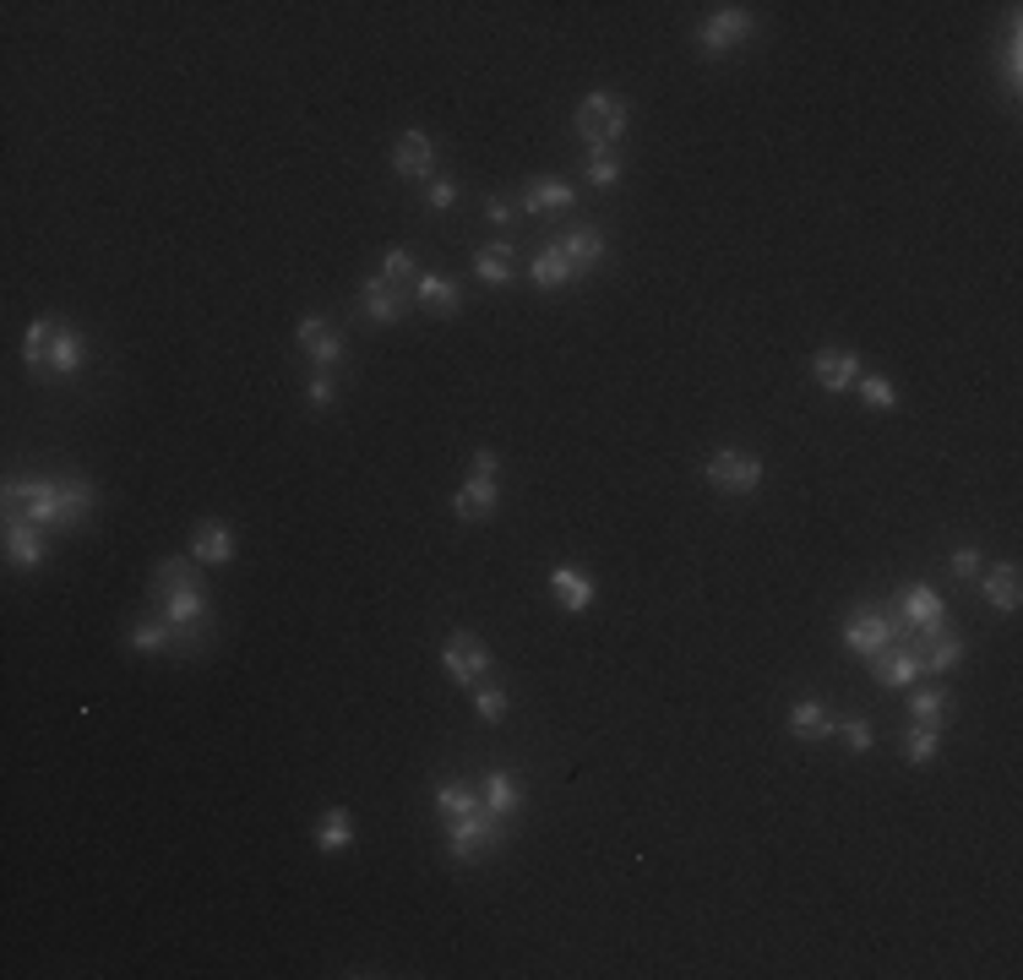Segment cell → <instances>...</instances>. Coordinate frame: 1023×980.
<instances>
[{
	"label": "cell",
	"mask_w": 1023,
	"mask_h": 980,
	"mask_svg": "<svg viewBox=\"0 0 1023 980\" xmlns=\"http://www.w3.org/2000/svg\"><path fill=\"white\" fill-rule=\"evenodd\" d=\"M202 567L186 556H164L153 572V599L158 616L175 627V653H202L207 643V594H202Z\"/></svg>",
	"instance_id": "6da1fadb"
},
{
	"label": "cell",
	"mask_w": 1023,
	"mask_h": 980,
	"mask_svg": "<svg viewBox=\"0 0 1023 980\" xmlns=\"http://www.w3.org/2000/svg\"><path fill=\"white\" fill-rule=\"evenodd\" d=\"M87 513H93V485L87 479H11L6 485V523L71 528Z\"/></svg>",
	"instance_id": "7a4b0ae2"
},
{
	"label": "cell",
	"mask_w": 1023,
	"mask_h": 980,
	"mask_svg": "<svg viewBox=\"0 0 1023 980\" xmlns=\"http://www.w3.org/2000/svg\"><path fill=\"white\" fill-rule=\"evenodd\" d=\"M898 638H903L898 605H866V610H855V616L844 621V649L860 653V659L882 653L888 643H898Z\"/></svg>",
	"instance_id": "3957f363"
},
{
	"label": "cell",
	"mask_w": 1023,
	"mask_h": 980,
	"mask_svg": "<svg viewBox=\"0 0 1023 980\" xmlns=\"http://www.w3.org/2000/svg\"><path fill=\"white\" fill-rule=\"evenodd\" d=\"M893 605H898V621H903V643L926 649V638H937V632H942L948 605H942V594H937L931 584H909Z\"/></svg>",
	"instance_id": "277c9868"
},
{
	"label": "cell",
	"mask_w": 1023,
	"mask_h": 980,
	"mask_svg": "<svg viewBox=\"0 0 1023 980\" xmlns=\"http://www.w3.org/2000/svg\"><path fill=\"white\" fill-rule=\"evenodd\" d=\"M577 136L593 142V153H604L610 142L627 136V104H621L616 93H588V99L577 104Z\"/></svg>",
	"instance_id": "5b68a950"
},
{
	"label": "cell",
	"mask_w": 1023,
	"mask_h": 980,
	"mask_svg": "<svg viewBox=\"0 0 1023 980\" xmlns=\"http://www.w3.org/2000/svg\"><path fill=\"white\" fill-rule=\"evenodd\" d=\"M502 839H507V823H496L485 806L468 812V817H457V823H447V855L452 860H485L490 849H502Z\"/></svg>",
	"instance_id": "8992f818"
},
{
	"label": "cell",
	"mask_w": 1023,
	"mask_h": 980,
	"mask_svg": "<svg viewBox=\"0 0 1023 980\" xmlns=\"http://www.w3.org/2000/svg\"><path fill=\"white\" fill-rule=\"evenodd\" d=\"M707 485L724 496H752L763 485V457L741 453V447H719L707 457Z\"/></svg>",
	"instance_id": "52a82bcc"
},
{
	"label": "cell",
	"mask_w": 1023,
	"mask_h": 980,
	"mask_svg": "<svg viewBox=\"0 0 1023 980\" xmlns=\"http://www.w3.org/2000/svg\"><path fill=\"white\" fill-rule=\"evenodd\" d=\"M746 39H752V11L746 6H719V11H707V22L698 28V50L703 55H730Z\"/></svg>",
	"instance_id": "ba28073f"
},
{
	"label": "cell",
	"mask_w": 1023,
	"mask_h": 980,
	"mask_svg": "<svg viewBox=\"0 0 1023 980\" xmlns=\"http://www.w3.org/2000/svg\"><path fill=\"white\" fill-rule=\"evenodd\" d=\"M442 664H447V681H457V687H479V681L490 675V649H485L479 638H468V632H452L447 643H442Z\"/></svg>",
	"instance_id": "9c48e42d"
},
{
	"label": "cell",
	"mask_w": 1023,
	"mask_h": 980,
	"mask_svg": "<svg viewBox=\"0 0 1023 980\" xmlns=\"http://www.w3.org/2000/svg\"><path fill=\"white\" fill-rule=\"evenodd\" d=\"M392 169L409 175V180H431V175H436V142H431L425 131H403V136L392 142Z\"/></svg>",
	"instance_id": "30bf717a"
},
{
	"label": "cell",
	"mask_w": 1023,
	"mask_h": 980,
	"mask_svg": "<svg viewBox=\"0 0 1023 980\" xmlns=\"http://www.w3.org/2000/svg\"><path fill=\"white\" fill-rule=\"evenodd\" d=\"M926 664H920V649L914 643H888L882 653H871V675L882 681V687H914V675H920Z\"/></svg>",
	"instance_id": "8fae6325"
},
{
	"label": "cell",
	"mask_w": 1023,
	"mask_h": 980,
	"mask_svg": "<svg viewBox=\"0 0 1023 980\" xmlns=\"http://www.w3.org/2000/svg\"><path fill=\"white\" fill-rule=\"evenodd\" d=\"M192 561H196V567H229V561H235V539H229V523H218V518L196 523V534H192Z\"/></svg>",
	"instance_id": "7c38bea8"
},
{
	"label": "cell",
	"mask_w": 1023,
	"mask_h": 980,
	"mask_svg": "<svg viewBox=\"0 0 1023 980\" xmlns=\"http://www.w3.org/2000/svg\"><path fill=\"white\" fill-rule=\"evenodd\" d=\"M6 561H11V567H28V572H39V567L50 561V545H44V534H39L33 523H6Z\"/></svg>",
	"instance_id": "4fadbf2b"
},
{
	"label": "cell",
	"mask_w": 1023,
	"mask_h": 980,
	"mask_svg": "<svg viewBox=\"0 0 1023 980\" xmlns=\"http://www.w3.org/2000/svg\"><path fill=\"white\" fill-rule=\"evenodd\" d=\"M812 376H817L828 392H849L860 382V354H849V349H817Z\"/></svg>",
	"instance_id": "5bb4252c"
},
{
	"label": "cell",
	"mask_w": 1023,
	"mask_h": 980,
	"mask_svg": "<svg viewBox=\"0 0 1023 980\" xmlns=\"http://www.w3.org/2000/svg\"><path fill=\"white\" fill-rule=\"evenodd\" d=\"M479 806H485L496 823L517 817V806H523V784H517V774H507V768L485 774V784H479Z\"/></svg>",
	"instance_id": "9a60e30c"
},
{
	"label": "cell",
	"mask_w": 1023,
	"mask_h": 980,
	"mask_svg": "<svg viewBox=\"0 0 1023 980\" xmlns=\"http://www.w3.org/2000/svg\"><path fill=\"white\" fill-rule=\"evenodd\" d=\"M365 317H371V322H382V327H397L403 317H409V295L376 272V278L365 283Z\"/></svg>",
	"instance_id": "2e32d148"
},
{
	"label": "cell",
	"mask_w": 1023,
	"mask_h": 980,
	"mask_svg": "<svg viewBox=\"0 0 1023 980\" xmlns=\"http://www.w3.org/2000/svg\"><path fill=\"white\" fill-rule=\"evenodd\" d=\"M550 594H556V605L561 610H572V616H582L588 605H593V578L582 572V567H550Z\"/></svg>",
	"instance_id": "e0dca14e"
},
{
	"label": "cell",
	"mask_w": 1023,
	"mask_h": 980,
	"mask_svg": "<svg viewBox=\"0 0 1023 980\" xmlns=\"http://www.w3.org/2000/svg\"><path fill=\"white\" fill-rule=\"evenodd\" d=\"M496 502H502L496 479L468 474V479H463V491L452 496V513H457V518H468V523H479V518H490V513H496Z\"/></svg>",
	"instance_id": "ac0fdd59"
},
{
	"label": "cell",
	"mask_w": 1023,
	"mask_h": 980,
	"mask_svg": "<svg viewBox=\"0 0 1023 980\" xmlns=\"http://www.w3.org/2000/svg\"><path fill=\"white\" fill-rule=\"evenodd\" d=\"M294 338H300V349L311 354V365H321V371L343 360V332H332V327L321 322V317H306Z\"/></svg>",
	"instance_id": "d6986e66"
},
{
	"label": "cell",
	"mask_w": 1023,
	"mask_h": 980,
	"mask_svg": "<svg viewBox=\"0 0 1023 980\" xmlns=\"http://www.w3.org/2000/svg\"><path fill=\"white\" fill-rule=\"evenodd\" d=\"M82 365H87V338H82V332H71V327H61V332H55V343H50V365H44V382L76 376Z\"/></svg>",
	"instance_id": "ffe728a7"
},
{
	"label": "cell",
	"mask_w": 1023,
	"mask_h": 980,
	"mask_svg": "<svg viewBox=\"0 0 1023 980\" xmlns=\"http://www.w3.org/2000/svg\"><path fill=\"white\" fill-rule=\"evenodd\" d=\"M572 202H577V192L567 180H556V175H539V180H528V192H523V207H528V213H567Z\"/></svg>",
	"instance_id": "44dd1931"
},
{
	"label": "cell",
	"mask_w": 1023,
	"mask_h": 980,
	"mask_svg": "<svg viewBox=\"0 0 1023 980\" xmlns=\"http://www.w3.org/2000/svg\"><path fill=\"white\" fill-rule=\"evenodd\" d=\"M572 278H577V267L567 261L561 246H556V251H539V257L528 261V283H534V289H567Z\"/></svg>",
	"instance_id": "7402d4cb"
},
{
	"label": "cell",
	"mask_w": 1023,
	"mask_h": 980,
	"mask_svg": "<svg viewBox=\"0 0 1023 980\" xmlns=\"http://www.w3.org/2000/svg\"><path fill=\"white\" fill-rule=\"evenodd\" d=\"M317 849L321 855H343V849H354V817H349V806H332V812L317 823Z\"/></svg>",
	"instance_id": "603a6c76"
},
{
	"label": "cell",
	"mask_w": 1023,
	"mask_h": 980,
	"mask_svg": "<svg viewBox=\"0 0 1023 980\" xmlns=\"http://www.w3.org/2000/svg\"><path fill=\"white\" fill-rule=\"evenodd\" d=\"M980 578H985V599L996 605V610H1019V567L1013 561H996V567H980Z\"/></svg>",
	"instance_id": "cb8c5ba5"
},
{
	"label": "cell",
	"mask_w": 1023,
	"mask_h": 980,
	"mask_svg": "<svg viewBox=\"0 0 1023 980\" xmlns=\"http://www.w3.org/2000/svg\"><path fill=\"white\" fill-rule=\"evenodd\" d=\"M420 306H425V311H436V317H457L463 289H457L452 278H442V272H425V278H420Z\"/></svg>",
	"instance_id": "d4e9b609"
},
{
	"label": "cell",
	"mask_w": 1023,
	"mask_h": 980,
	"mask_svg": "<svg viewBox=\"0 0 1023 980\" xmlns=\"http://www.w3.org/2000/svg\"><path fill=\"white\" fill-rule=\"evenodd\" d=\"M474 278H479L485 289H502V283H512V246H507V240H496V246H479V257H474Z\"/></svg>",
	"instance_id": "484cf974"
},
{
	"label": "cell",
	"mask_w": 1023,
	"mask_h": 980,
	"mask_svg": "<svg viewBox=\"0 0 1023 980\" xmlns=\"http://www.w3.org/2000/svg\"><path fill=\"white\" fill-rule=\"evenodd\" d=\"M561 251H567V261H572L577 272H582V267H599V261H604V235H599V229H567Z\"/></svg>",
	"instance_id": "4316f807"
},
{
	"label": "cell",
	"mask_w": 1023,
	"mask_h": 980,
	"mask_svg": "<svg viewBox=\"0 0 1023 980\" xmlns=\"http://www.w3.org/2000/svg\"><path fill=\"white\" fill-rule=\"evenodd\" d=\"M436 812L447 817V823H457V817H468V812H479V790L463 780H447L442 790H436Z\"/></svg>",
	"instance_id": "83f0119b"
},
{
	"label": "cell",
	"mask_w": 1023,
	"mask_h": 980,
	"mask_svg": "<svg viewBox=\"0 0 1023 980\" xmlns=\"http://www.w3.org/2000/svg\"><path fill=\"white\" fill-rule=\"evenodd\" d=\"M959 659H963V638L959 632H937V638H926V649H920V664L926 670H959Z\"/></svg>",
	"instance_id": "f1b7e54d"
},
{
	"label": "cell",
	"mask_w": 1023,
	"mask_h": 980,
	"mask_svg": "<svg viewBox=\"0 0 1023 980\" xmlns=\"http://www.w3.org/2000/svg\"><path fill=\"white\" fill-rule=\"evenodd\" d=\"M131 649L136 653H175V627H169L164 616L136 621V627H131Z\"/></svg>",
	"instance_id": "f546056e"
},
{
	"label": "cell",
	"mask_w": 1023,
	"mask_h": 980,
	"mask_svg": "<svg viewBox=\"0 0 1023 980\" xmlns=\"http://www.w3.org/2000/svg\"><path fill=\"white\" fill-rule=\"evenodd\" d=\"M909 714H914V724H931V730H948V719H953V698L948 692H914L909 698Z\"/></svg>",
	"instance_id": "4dcf8cb0"
},
{
	"label": "cell",
	"mask_w": 1023,
	"mask_h": 980,
	"mask_svg": "<svg viewBox=\"0 0 1023 980\" xmlns=\"http://www.w3.org/2000/svg\"><path fill=\"white\" fill-rule=\"evenodd\" d=\"M55 332L61 327L55 322H33L28 327V338H22V360H28V371L44 382V365H50V343H55Z\"/></svg>",
	"instance_id": "1f68e13d"
},
{
	"label": "cell",
	"mask_w": 1023,
	"mask_h": 980,
	"mask_svg": "<svg viewBox=\"0 0 1023 980\" xmlns=\"http://www.w3.org/2000/svg\"><path fill=\"white\" fill-rule=\"evenodd\" d=\"M937 746H942V730H931V724H914V730L903 735V763L926 768V763H937Z\"/></svg>",
	"instance_id": "d6a6232c"
},
{
	"label": "cell",
	"mask_w": 1023,
	"mask_h": 980,
	"mask_svg": "<svg viewBox=\"0 0 1023 980\" xmlns=\"http://www.w3.org/2000/svg\"><path fill=\"white\" fill-rule=\"evenodd\" d=\"M789 730H795L800 741H812V735H828L833 724H828V714H823V703H817V698H800V703L789 709Z\"/></svg>",
	"instance_id": "836d02e7"
},
{
	"label": "cell",
	"mask_w": 1023,
	"mask_h": 980,
	"mask_svg": "<svg viewBox=\"0 0 1023 980\" xmlns=\"http://www.w3.org/2000/svg\"><path fill=\"white\" fill-rule=\"evenodd\" d=\"M860 398H866V409H877V414L898 409V392L888 376H860Z\"/></svg>",
	"instance_id": "e575fe53"
},
{
	"label": "cell",
	"mask_w": 1023,
	"mask_h": 980,
	"mask_svg": "<svg viewBox=\"0 0 1023 980\" xmlns=\"http://www.w3.org/2000/svg\"><path fill=\"white\" fill-rule=\"evenodd\" d=\"M474 714L485 719V724H502L507 719V687H479L474 692Z\"/></svg>",
	"instance_id": "d590c367"
},
{
	"label": "cell",
	"mask_w": 1023,
	"mask_h": 980,
	"mask_svg": "<svg viewBox=\"0 0 1023 980\" xmlns=\"http://www.w3.org/2000/svg\"><path fill=\"white\" fill-rule=\"evenodd\" d=\"M409 272H420V261H414V251H403V246H392V251H382V278H386V283H403Z\"/></svg>",
	"instance_id": "8d00e7d4"
},
{
	"label": "cell",
	"mask_w": 1023,
	"mask_h": 980,
	"mask_svg": "<svg viewBox=\"0 0 1023 980\" xmlns=\"http://www.w3.org/2000/svg\"><path fill=\"white\" fill-rule=\"evenodd\" d=\"M425 202H431L436 213H447L452 202H457V180H447V175H431V180H425Z\"/></svg>",
	"instance_id": "74e56055"
},
{
	"label": "cell",
	"mask_w": 1023,
	"mask_h": 980,
	"mask_svg": "<svg viewBox=\"0 0 1023 980\" xmlns=\"http://www.w3.org/2000/svg\"><path fill=\"white\" fill-rule=\"evenodd\" d=\"M588 180H593V186H616V180H621V164H616L610 153H593V158H588Z\"/></svg>",
	"instance_id": "f35d334b"
},
{
	"label": "cell",
	"mask_w": 1023,
	"mask_h": 980,
	"mask_svg": "<svg viewBox=\"0 0 1023 980\" xmlns=\"http://www.w3.org/2000/svg\"><path fill=\"white\" fill-rule=\"evenodd\" d=\"M838 730H844V741H849V746H855V752H871V741H877V735H871V724H866V719H844V724H838Z\"/></svg>",
	"instance_id": "ab89813d"
},
{
	"label": "cell",
	"mask_w": 1023,
	"mask_h": 980,
	"mask_svg": "<svg viewBox=\"0 0 1023 980\" xmlns=\"http://www.w3.org/2000/svg\"><path fill=\"white\" fill-rule=\"evenodd\" d=\"M980 567H985V556H980L974 545L953 550V578H980Z\"/></svg>",
	"instance_id": "60d3db41"
},
{
	"label": "cell",
	"mask_w": 1023,
	"mask_h": 980,
	"mask_svg": "<svg viewBox=\"0 0 1023 980\" xmlns=\"http://www.w3.org/2000/svg\"><path fill=\"white\" fill-rule=\"evenodd\" d=\"M332 376H311V388H306V398H311V409H327L332 403Z\"/></svg>",
	"instance_id": "b9f144b4"
},
{
	"label": "cell",
	"mask_w": 1023,
	"mask_h": 980,
	"mask_svg": "<svg viewBox=\"0 0 1023 980\" xmlns=\"http://www.w3.org/2000/svg\"><path fill=\"white\" fill-rule=\"evenodd\" d=\"M496 468H502V457L490 453V447H479V453H474V474H485V479H496Z\"/></svg>",
	"instance_id": "7bdbcfd3"
},
{
	"label": "cell",
	"mask_w": 1023,
	"mask_h": 980,
	"mask_svg": "<svg viewBox=\"0 0 1023 980\" xmlns=\"http://www.w3.org/2000/svg\"><path fill=\"white\" fill-rule=\"evenodd\" d=\"M485 218H490V224H512V207L502 196H490V202H485Z\"/></svg>",
	"instance_id": "ee69618b"
}]
</instances>
